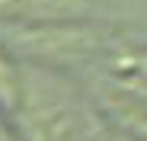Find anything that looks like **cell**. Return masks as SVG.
<instances>
[{
    "instance_id": "obj_4",
    "label": "cell",
    "mask_w": 147,
    "mask_h": 141,
    "mask_svg": "<svg viewBox=\"0 0 147 141\" xmlns=\"http://www.w3.org/2000/svg\"><path fill=\"white\" fill-rule=\"evenodd\" d=\"M0 100L7 106L16 103V77H13V70H10V64L3 58H0Z\"/></svg>"
},
{
    "instance_id": "obj_1",
    "label": "cell",
    "mask_w": 147,
    "mask_h": 141,
    "mask_svg": "<svg viewBox=\"0 0 147 141\" xmlns=\"http://www.w3.org/2000/svg\"><path fill=\"white\" fill-rule=\"evenodd\" d=\"M26 122L38 141H61L70 132V100L55 80H32L29 83Z\"/></svg>"
},
{
    "instance_id": "obj_5",
    "label": "cell",
    "mask_w": 147,
    "mask_h": 141,
    "mask_svg": "<svg viewBox=\"0 0 147 141\" xmlns=\"http://www.w3.org/2000/svg\"><path fill=\"white\" fill-rule=\"evenodd\" d=\"M0 141H3V128H0Z\"/></svg>"
},
{
    "instance_id": "obj_2",
    "label": "cell",
    "mask_w": 147,
    "mask_h": 141,
    "mask_svg": "<svg viewBox=\"0 0 147 141\" xmlns=\"http://www.w3.org/2000/svg\"><path fill=\"white\" fill-rule=\"evenodd\" d=\"M22 45L45 55H80V52H93L99 45V35L90 29H38V32H26Z\"/></svg>"
},
{
    "instance_id": "obj_3",
    "label": "cell",
    "mask_w": 147,
    "mask_h": 141,
    "mask_svg": "<svg viewBox=\"0 0 147 141\" xmlns=\"http://www.w3.org/2000/svg\"><path fill=\"white\" fill-rule=\"evenodd\" d=\"M80 10V0H0V13L16 16H64Z\"/></svg>"
}]
</instances>
